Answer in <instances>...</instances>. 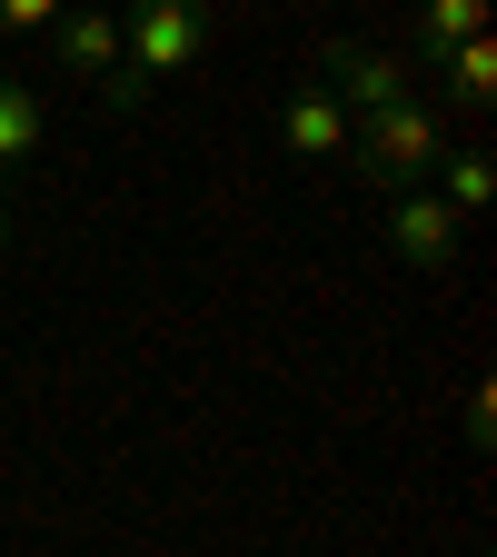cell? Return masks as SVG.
Here are the masks:
<instances>
[{"instance_id":"6da1fadb","label":"cell","mask_w":497,"mask_h":557,"mask_svg":"<svg viewBox=\"0 0 497 557\" xmlns=\"http://www.w3.org/2000/svg\"><path fill=\"white\" fill-rule=\"evenodd\" d=\"M438 110L428 100H398V110H378V120H359V139H348V170H359L369 189H388V199H408V189H438Z\"/></svg>"},{"instance_id":"7a4b0ae2","label":"cell","mask_w":497,"mask_h":557,"mask_svg":"<svg viewBox=\"0 0 497 557\" xmlns=\"http://www.w3.org/2000/svg\"><path fill=\"white\" fill-rule=\"evenodd\" d=\"M319 70H328L319 90L348 110V129L378 120V110H398V100H418V70H408L398 50H369V40H328V50H319Z\"/></svg>"},{"instance_id":"3957f363","label":"cell","mask_w":497,"mask_h":557,"mask_svg":"<svg viewBox=\"0 0 497 557\" xmlns=\"http://www.w3.org/2000/svg\"><path fill=\"white\" fill-rule=\"evenodd\" d=\"M120 50H129V70H139V90H160V81H179V70L209 50V21L189 11V0H150V11L120 21Z\"/></svg>"},{"instance_id":"277c9868","label":"cell","mask_w":497,"mask_h":557,"mask_svg":"<svg viewBox=\"0 0 497 557\" xmlns=\"http://www.w3.org/2000/svg\"><path fill=\"white\" fill-rule=\"evenodd\" d=\"M278 139H289V160H328V170H348V110L319 90V81H299L289 100H278Z\"/></svg>"},{"instance_id":"5b68a950","label":"cell","mask_w":497,"mask_h":557,"mask_svg":"<svg viewBox=\"0 0 497 557\" xmlns=\"http://www.w3.org/2000/svg\"><path fill=\"white\" fill-rule=\"evenodd\" d=\"M388 249H398L408 269H448V259H458V220L438 209V189L388 199Z\"/></svg>"},{"instance_id":"8992f818","label":"cell","mask_w":497,"mask_h":557,"mask_svg":"<svg viewBox=\"0 0 497 557\" xmlns=\"http://www.w3.org/2000/svg\"><path fill=\"white\" fill-rule=\"evenodd\" d=\"M50 50H60V70H80L90 90H100V81H120V70H129V50H120V21H110V11H60Z\"/></svg>"},{"instance_id":"52a82bcc","label":"cell","mask_w":497,"mask_h":557,"mask_svg":"<svg viewBox=\"0 0 497 557\" xmlns=\"http://www.w3.org/2000/svg\"><path fill=\"white\" fill-rule=\"evenodd\" d=\"M40 139H50V120H40V90H30V81H0V180L40 170Z\"/></svg>"},{"instance_id":"ba28073f","label":"cell","mask_w":497,"mask_h":557,"mask_svg":"<svg viewBox=\"0 0 497 557\" xmlns=\"http://www.w3.org/2000/svg\"><path fill=\"white\" fill-rule=\"evenodd\" d=\"M477 30H487V11H477V0H428V11L408 21V50L438 70V60H448V50H468Z\"/></svg>"},{"instance_id":"9c48e42d","label":"cell","mask_w":497,"mask_h":557,"mask_svg":"<svg viewBox=\"0 0 497 557\" xmlns=\"http://www.w3.org/2000/svg\"><path fill=\"white\" fill-rule=\"evenodd\" d=\"M438 81H448V100H468V110H487V100H497V40L477 30L468 50H448V60H438Z\"/></svg>"},{"instance_id":"30bf717a","label":"cell","mask_w":497,"mask_h":557,"mask_svg":"<svg viewBox=\"0 0 497 557\" xmlns=\"http://www.w3.org/2000/svg\"><path fill=\"white\" fill-rule=\"evenodd\" d=\"M438 170H448V199H438V209H448V220H468V209H487V189H497V170H487V150H448Z\"/></svg>"},{"instance_id":"8fae6325","label":"cell","mask_w":497,"mask_h":557,"mask_svg":"<svg viewBox=\"0 0 497 557\" xmlns=\"http://www.w3.org/2000/svg\"><path fill=\"white\" fill-rule=\"evenodd\" d=\"M0 30H60V0H0Z\"/></svg>"},{"instance_id":"7c38bea8","label":"cell","mask_w":497,"mask_h":557,"mask_svg":"<svg viewBox=\"0 0 497 557\" xmlns=\"http://www.w3.org/2000/svg\"><path fill=\"white\" fill-rule=\"evenodd\" d=\"M487 398H497V388L477 379V388H468V448H487V429H497V408H487Z\"/></svg>"},{"instance_id":"4fadbf2b","label":"cell","mask_w":497,"mask_h":557,"mask_svg":"<svg viewBox=\"0 0 497 557\" xmlns=\"http://www.w3.org/2000/svg\"><path fill=\"white\" fill-rule=\"evenodd\" d=\"M0 249H11V209H0Z\"/></svg>"}]
</instances>
